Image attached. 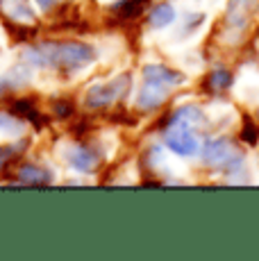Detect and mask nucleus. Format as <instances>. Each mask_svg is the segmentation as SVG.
<instances>
[{
  "label": "nucleus",
  "instance_id": "obj_1",
  "mask_svg": "<svg viewBox=\"0 0 259 261\" xmlns=\"http://www.w3.org/2000/svg\"><path fill=\"white\" fill-rule=\"evenodd\" d=\"M43 57H46V62L62 64V66L75 71V68H82L91 62L93 50L89 46H84V43H64V46L53 48V50L46 48L43 50Z\"/></svg>",
  "mask_w": 259,
  "mask_h": 261
},
{
  "label": "nucleus",
  "instance_id": "obj_2",
  "mask_svg": "<svg viewBox=\"0 0 259 261\" xmlns=\"http://www.w3.org/2000/svg\"><path fill=\"white\" fill-rule=\"evenodd\" d=\"M0 5H3L5 12L16 23H32L34 21V12L30 9L28 0H0Z\"/></svg>",
  "mask_w": 259,
  "mask_h": 261
},
{
  "label": "nucleus",
  "instance_id": "obj_3",
  "mask_svg": "<svg viewBox=\"0 0 259 261\" xmlns=\"http://www.w3.org/2000/svg\"><path fill=\"white\" fill-rule=\"evenodd\" d=\"M68 162L73 164V168H77L80 173H87V170H91L93 166H96V154L91 152V150H87V148H77V150H73V154L68 157Z\"/></svg>",
  "mask_w": 259,
  "mask_h": 261
},
{
  "label": "nucleus",
  "instance_id": "obj_4",
  "mask_svg": "<svg viewBox=\"0 0 259 261\" xmlns=\"http://www.w3.org/2000/svg\"><path fill=\"white\" fill-rule=\"evenodd\" d=\"M168 145L180 154H191L196 150V139L187 132H173L168 134Z\"/></svg>",
  "mask_w": 259,
  "mask_h": 261
},
{
  "label": "nucleus",
  "instance_id": "obj_5",
  "mask_svg": "<svg viewBox=\"0 0 259 261\" xmlns=\"http://www.w3.org/2000/svg\"><path fill=\"white\" fill-rule=\"evenodd\" d=\"M146 7H148V0H121L116 5V12L123 18H137L139 14H143Z\"/></svg>",
  "mask_w": 259,
  "mask_h": 261
},
{
  "label": "nucleus",
  "instance_id": "obj_6",
  "mask_svg": "<svg viewBox=\"0 0 259 261\" xmlns=\"http://www.w3.org/2000/svg\"><path fill=\"white\" fill-rule=\"evenodd\" d=\"M150 21L155 28H164V25H168L173 21V9L168 7V5H162V7H157L155 12H152Z\"/></svg>",
  "mask_w": 259,
  "mask_h": 261
},
{
  "label": "nucleus",
  "instance_id": "obj_7",
  "mask_svg": "<svg viewBox=\"0 0 259 261\" xmlns=\"http://www.w3.org/2000/svg\"><path fill=\"white\" fill-rule=\"evenodd\" d=\"M21 179L23 182H30V184H43V182H48V175L43 173L41 168H23L21 170Z\"/></svg>",
  "mask_w": 259,
  "mask_h": 261
},
{
  "label": "nucleus",
  "instance_id": "obj_8",
  "mask_svg": "<svg viewBox=\"0 0 259 261\" xmlns=\"http://www.w3.org/2000/svg\"><path fill=\"white\" fill-rule=\"evenodd\" d=\"M16 129H18V125L16 123H14V120L12 118H9V116H0V132H16Z\"/></svg>",
  "mask_w": 259,
  "mask_h": 261
}]
</instances>
